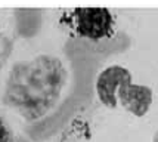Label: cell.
<instances>
[{
  "label": "cell",
  "instance_id": "6da1fadb",
  "mask_svg": "<svg viewBox=\"0 0 158 142\" xmlns=\"http://www.w3.org/2000/svg\"><path fill=\"white\" fill-rule=\"evenodd\" d=\"M68 73L53 55H37L10 68L3 90V102L25 122L48 114L61 99Z\"/></svg>",
  "mask_w": 158,
  "mask_h": 142
},
{
  "label": "cell",
  "instance_id": "7a4b0ae2",
  "mask_svg": "<svg viewBox=\"0 0 158 142\" xmlns=\"http://www.w3.org/2000/svg\"><path fill=\"white\" fill-rule=\"evenodd\" d=\"M96 95L105 107L114 110L118 102L126 111L143 117L152 104V89L145 84H133L131 74L121 65H110L96 79Z\"/></svg>",
  "mask_w": 158,
  "mask_h": 142
},
{
  "label": "cell",
  "instance_id": "5b68a950",
  "mask_svg": "<svg viewBox=\"0 0 158 142\" xmlns=\"http://www.w3.org/2000/svg\"><path fill=\"white\" fill-rule=\"evenodd\" d=\"M12 135H10V129L5 122V118L0 114V142H10Z\"/></svg>",
  "mask_w": 158,
  "mask_h": 142
},
{
  "label": "cell",
  "instance_id": "3957f363",
  "mask_svg": "<svg viewBox=\"0 0 158 142\" xmlns=\"http://www.w3.org/2000/svg\"><path fill=\"white\" fill-rule=\"evenodd\" d=\"M71 16L76 33L81 37L98 41L112 34L114 16L106 7H77Z\"/></svg>",
  "mask_w": 158,
  "mask_h": 142
},
{
  "label": "cell",
  "instance_id": "8992f818",
  "mask_svg": "<svg viewBox=\"0 0 158 142\" xmlns=\"http://www.w3.org/2000/svg\"><path fill=\"white\" fill-rule=\"evenodd\" d=\"M152 142H158V130L155 132V135H154V138H152Z\"/></svg>",
  "mask_w": 158,
  "mask_h": 142
},
{
  "label": "cell",
  "instance_id": "277c9868",
  "mask_svg": "<svg viewBox=\"0 0 158 142\" xmlns=\"http://www.w3.org/2000/svg\"><path fill=\"white\" fill-rule=\"evenodd\" d=\"M9 50H10V45H9V40L5 36V33L2 31L0 28V70L3 67V64L6 61L7 55H9Z\"/></svg>",
  "mask_w": 158,
  "mask_h": 142
}]
</instances>
